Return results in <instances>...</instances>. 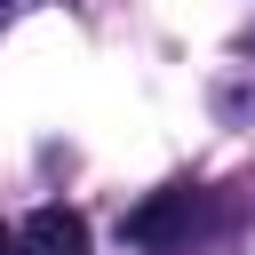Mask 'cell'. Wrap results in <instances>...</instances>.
Returning a JSON list of instances; mask_svg holds the SVG:
<instances>
[{"label":"cell","mask_w":255,"mask_h":255,"mask_svg":"<svg viewBox=\"0 0 255 255\" xmlns=\"http://www.w3.org/2000/svg\"><path fill=\"white\" fill-rule=\"evenodd\" d=\"M16 255H88V223L72 207H32V223L16 231Z\"/></svg>","instance_id":"obj_1"},{"label":"cell","mask_w":255,"mask_h":255,"mask_svg":"<svg viewBox=\"0 0 255 255\" xmlns=\"http://www.w3.org/2000/svg\"><path fill=\"white\" fill-rule=\"evenodd\" d=\"M0 255H16V231H8V223H0Z\"/></svg>","instance_id":"obj_3"},{"label":"cell","mask_w":255,"mask_h":255,"mask_svg":"<svg viewBox=\"0 0 255 255\" xmlns=\"http://www.w3.org/2000/svg\"><path fill=\"white\" fill-rule=\"evenodd\" d=\"M191 207H199L191 191H159V199H143V207L128 215V239H135V247H167V239L191 223Z\"/></svg>","instance_id":"obj_2"}]
</instances>
